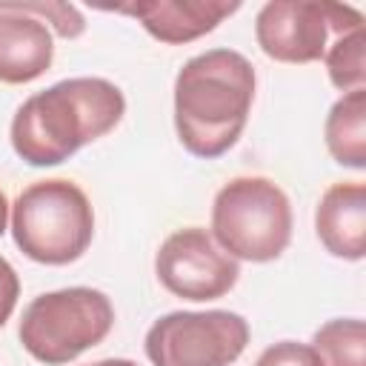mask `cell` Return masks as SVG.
Segmentation results:
<instances>
[{
	"mask_svg": "<svg viewBox=\"0 0 366 366\" xmlns=\"http://www.w3.org/2000/svg\"><path fill=\"white\" fill-rule=\"evenodd\" d=\"M126 112L123 92L103 77L60 80L31 94L11 120V146L29 166H57L109 134Z\"/></svg>",
	"mask_w": 366,
	"mask_h": 366,
	"instance_id": "6da1fadb",
	"label": "cell"
},
{
	"mask_svg": "<svg viewBox=\"0 0 366 366\" xmlns=\"http://www.w3.org/2000/svg\"><path fill=\"white\" fill-rule=\"evenodd\" d=\"M252 100L254 69L240 51L212 49L186 60L174 80V126L180 143L194 157H220L237 143Z\"/></svg>",
	"mask_w": 366,
	"mask_h": 366,
	"instance_id": "7a4b0ae2",
	"label": "cell"
},
{
	"mask_svg": "<svg viewBox=\"0 0 366 366\" xmlns=\"http://www.w3.org/2000/svg\"><path fill=\"white\" fill-rule=\"evenodd\" d=\"M11 234L20 252L37 263H71L92 243V203L71 180H37L11 206Z\"/></svg>",
	"mask_w": 366,
	"mask_h": 366,
	"instance_id": "3957f363",
	"label": "cell"
},
{
	"mask_svg": "<svg viewBox=\"0 0 366 366\" xmlns=\"http://www.w3.org/2000/svg\"><path fill=\"white\" fill-rule=\"evenodd\" d=\"M212 232L234 260H274L292 240L289 197L269 177H234L214 197Z\"/></svg>",
	"mask_w": 366,
	"mask_h": 366,
	"instance_id": "277c9868",
	"label": "cell"
},
{
	"mask_svg": "<svg viewBox=\"0 0 366 366\" xmlns=\"http://www.w3.org/2000/svg\"><path fill=\"white\" fill-rule=\"evenodd\" d=\"M114 323L109 297L97 289L74 286L34 297L20 320L23 349L49 366H60L97 346Z\"/></svg>",
	"mask_w": 366,
	"mask_h": 366,
	"instance_id": "5b68a950",
	"label": "cell"
},
{
	"mask_svg": "<svg viewBox=\"0 0 366 366\" xmlns=\"http://www.w3.org/2000/svg\"><path fill=\"white\" fill-rule=\"evenodd\" d=\"M249 343V323L223 309L172 312L146 335L152 366H229Z\"/></svg>",
	"mask_w": 366,
	"mask_h": 366,
	"instance_id": "8992f818",
	"label": "cell"
},
{
	"mask_svg": "<svg viewBox=\"0 0 366 366\" xmlns=\"http://www.w3.org/2000/svg\"><path fill=\"white\" fill-rule=\"evenodd\" d=\"M363 29V14L346 3L272 0L254 20L257 46L280 63H312L329 49V34Z\"/></svg>",
	"mask_w": 366,
	"mask_h": 366,
	"instance_id": "52a82bcc",
	"label": "cell"
},
{
	"mask_svg": "<svg viewBox=\"0 0 366 366\" xmlns=\"http://www.w3.org/2000/svg\"><path fill=\"white\" fill-rule=\"evenodd\" d=\"M157 280L183 300H217L237 283V260L229 257L206 229H177L154 257Z\"/></svg>",
	"mask_w": 366,
	"mask_h": 366,
	"instance_id": "ba28073f",
	"label": "cell"
},
{
	"mask_svg": "<svg viewBox=\"0 0 366 366\" xmlns=\"http://www.w3.org/2000/svg\"><path fill=\"white\" fill-rule=\"evenodd\" d=\"M237 9L240 3H217V0H149V3L112 6V11L134 17L152 37L172 46L209 34Z\"/></svg>",
	"mask_w": 366,
	"mask_h": 366,
	"instance_id": "9c48e42d",
	"label": "cell"
},
{
	"mask_svg": "<svg viewBox=\"0 0 366 366\" xmlns=\"http://www.w3.org/2000/svg\"><path fill=\"white\" fill-rule=\"evenodd\" d=\"M315 226L326 252L360 260L366 254V186L360 180L329 186L320 197Z\"/></svg>",
	"mask_w": 366,
	"mask_h": 366,
	"instance_id": "30bf717a",
	"label": "cell"
},
{
	"mask_svg": "<svg viewBox=\"0 0 366 366\" xmlns=\"http://www.w3.org/2000/svg\"><path fill=\"white\" fill-rule=\"evenodd\" d=\"M51 57L54 46L49 26L0 3V83H31L51 66Z\"/></svg>",
	"mask_w": 366,
	"mask_h": 366,
	"instance_id": "8fae6325",
	"label": "cell"
},
{
	"mask_svg": "<svg viewBox=\"0 0 366 366\" xmlns=\"http://www.w3.org/2000/svg\"><path fill=\"white\" fill-rule=\"evenodd\" d=\"M329 154L349 169L366 166V92H346L326 117Z\"/></svg>",
	"mask_w": 366,
	"mask_h": 366,
	"instance_id": "7c38bea8",
	"label": "cell"
},
{
	"mask_svg": "<svg viewBox=\"0 0 366 366\" xmlns=\"http://www.w3.org/2000/svg\"><path fill=\"white\" fill-rule=\"evenodd\" d=\"M320 366H366V326L357 317H340L320 326L312 337Z\"/></svg>",
	"mask_w": 366,
	"mask_h": 366,
	"instance_id": "4fadbf2b",
	"label": "cell"
},
{
	"mask_svg": "<svg viewBox=\"0 0 366 366\" xmlns=\"http://www.w3.org/2000/svg\"><path fill=\"white\" fill-rule=\"evenodd\" d=\"M323 60H326L332 83L340 92L363 89V80H366V69H363L366 66L363 63V29L337 34L335 43L326 49Z\"/></svg>",
	"mask_w": 366,
	"mask_h": 366,
	"instance_id": "5bb4252c",
	"label": "cell"
},
{
	"mask_svg": "<svg viewBox=\"0 0 366 366\" xmlns=\"http://www.w3.org/2000/svg\"><path fill=\"white\" fill-rule=\"evenodd\" d=\"M3 6L11 9V11H20V14H31L43 23H51L54 31L66 40L80 37L83 29H86L83 14L69 3H3Z\"/></svg>",
	"mask_w": 366,
	"mask_h": 366,
	"instance_id": "9a60e30c",
	"label": "cell"
},
{
	"mask_svg": "<svg viewBox=\"0 0 366 366\" xmlns=\"http://www.w3.org/2000/svg\"><path fill=\"white\" fill-rule=\"evenodd\" d=\"M254 366H320L317 355L312 352V346L295 343V340H280L274 346H269Z\"/></svg>",
	"mask_w": 366,
	"mask_h": 366,
	"instance_id": "2e32d148",
	"label": "cell"
},
{
	"mask_svg": "<svg viewBox=\"0 0 366 366\" xmlns=\"http://www.w3.org/2000/svg\"><path fill=\"white\" fill-rule=\"evenodd\" d=\"M17 295H20L17 272L11 269V263L6 257H0V326L11 317V312L17 306Z\"/></svg>",
	"mask_w": 366,
	"mask_h": 366,
	"instance_id": "e0dca14e",
	"label": "cell"
},
{
	"mask_svg": "<svg viewBox=\"0 0 366 366\" xmlns=\"http://www.w3.org/2000/svg\"><path fill=\"white\" fill-rule=\"evenodd\" d=\"M6 223H9V200H6V194L0 192V237H3V232H6Z\"/></svg>",
	"mask_w": 366,
	"mask_h": 366,
	"instance_id": "ac0fdd59",
	"label": "cell"
},
{
	"mask_svg": "<svg viewBox=\"0 0 366 366\" xmlns=\"http://www.w3.org/2000/svg\"><path fill=\"white\" fill-rule=\"evenodd\" d=\"M89 366H137L132 360H123V357H109V360H97V363H89Z\"/></svg>",
	"mask_w": 366,
	"mask_h": 366,
	"instance_id": "d6986e66",
	"label": "cell"
}]
</instances>
